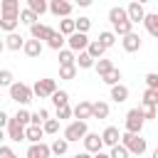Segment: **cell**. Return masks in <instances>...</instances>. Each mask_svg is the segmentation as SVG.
Instances as JSON below:
<instances>
[{
	"instance_id": "cell-32",
	"label": "cell",
	"mask_w": 158,
	"mask_h": 158,
	"mask_svg": "<svg viewBox=\"0 0 158 158\" xmlns=\"http://www.w3.org/2000/svg\"><path fill=\"white\" fill-rule=\"evenodd\" d=\"M47 121H49V111L47 109H40V111L32 114V126H44Z\"/></svg>"
},
{
	"instance_id": "cell-23",
	"label": "cell",
	"mask_w": 158,
	"mask_h": 158,
	"mask_svg": "<svg viewBox=\"0 0 158 158\" xmlns=\"http://www.w3.org/2000/svg\"><path fill=\"white\" fill-rule=\"evenodd\" d=\"M121 20H128V12H126V7H111L109 10V22L111 25H116V22H121Z\"/></svg>"
},
{
	"instance_id": "cell-6",
	"label": "cell",
	"mask_w": 158,
	"mask_h": 158,
	"mask_svg": "<svg viewBox=\"0 0 158 158\" xmlns=\"http://www.w3.org/2000/svg\"><path fill=\"white\" fill-rule=\"evenodd\" d=\"M54 32H57V30H52L49 25H42V22H37V25H32V27H30L32 40H40V42H49V40L54 37Z\"/></svg>"
},
{
	"instance_id": "cell-40",
	"label": "cell",
	"mask_w": 158,
	"mask_h": 158,
	"mask_svg": "<svg viewBox=\"0 0 158 158\" xmlns=\"http://www.w3.org/2000/svg\"><path fill=\"white\" fill-rule=\"evenodd\" d=\"M77 64H72V67H59V79H74L77 77Z\"/></svg>"
},
{
	"instance_id": "cell-29",
	"label": "cell",
	"mask_w": 158,
	"mask_h": 158,
	"mask_svg": "<svg viewBox=\"0 0 158 158\" xmlns=\"http://www.w3.org/2000/svg\"><path fill=\"white\" fill-rule=\"evenodd\" d=\"M37 20H40V17H37L30 7H25V10L20 12V22H22V25H30V27H32V25H37Z\"/></svg>"
},
{
	"instance_id": "cell-49",
	"label": "cell",
	"mask_w": 158,
	"mask_h": 158,
	"mask_svg": "<svg viewBox=\"0 0 158 158\" xmlns=\"http://www.w3.org/2000/svg\"><path fill=\"white\" fill-rule=\"evenodd\" d=\"M0 126H10V116L5 111H0Z\"/></svg>"
},
{
	"instance_id": "cell-8",
	"label": "cell",
	"mask_w": 158,
	"mask_h": 158,
	"mask_svg": "<svg viewBox=\"0 0 158 158\" xmlns=\"http://www.w3.org/2000/svg\"><path fill=\"white\" fill-rule=\"evenodd\" d=\"M101 148H104V138H101L99 133H86V138H84V151L91 153V156H96V153H101Z\"/></svg>"
},
{
	"instance_id": "cell-21",
	"label": "cell",
	"mask_w": 158,
	"mask_h": 158,
	"mask_svg": "<svg viewBox=\"0 0 158 158\" xmlns=\"http://www.w3.org/2000/svg\"><path fill=\"white\" fill-rule=\"evenodd\" d=\"M42 136H44L42 126H27V138L25 141H30V146L32 143H42Z\"/></svg>"
},
{
	"instance_id": "cell-52",
	"label": "cell",
	"mask_w": 158,
	"mask_h": 158,
	"mask_svg": "<svg viewBox=\"0 0 158 158\" xmlns=\"http://www.w3.org/2000/svg\"><path fill=\"white\" fill-rule=\"evenodd\" d=\"M151 158H158V148H156V151H153V156H151Z\"/></svg>"
},
{
	"instance_id": "cell-9",
	"label": "cell",
	"mask_w": 158,
	"mask_h": 158,
	"mask_svg": "<svg viewBox=\"0 0 158 158\" xmlns=\"http://www.w3.org/2000/svg\"><path fill=\"white\" fill-rule=\"evenodd\" d=\"M49 12L67 20V17L72 15V2H67V0H52V2H49Z\"/></svg>"
},
{
	"instance_id": "cell-14",
	"label": "cell",
	"mask_w": 158,
	"mask_h": 158,
	"mask_svg": "<svg viewBox=\"0 0 158 158\" xmlns=\"http://www.w3.org/2000/svg\"><path fill=\"white\" fill-rule=\"evenodd\" d=\"M121 136H123V133H118V128H116V126H106V128H104V133H101V138H104V146H109V148L118 146Z\"/></svg>"
},
{
	"instance_id": "cell-16",
	"label": "cell",
	"mask_w": 158,
	"mask_h": 158,
	"mask_svg": "<svg viewBox=\"0 0 158 158\" xmlns=\"http://www.w3.org/2000/svg\"><path fill=\"white\" fill-rule=\"evenodd\" d=\"M25 37L20 35V32H12V35H5V47L7 49H12V52H17V49H25Z\"/></svg>"
},
{
	"instance_id": "cell-5",
	"label": "cell",
	"mask_w": 158,
	"mask_h": 158,
	"mask_svg": "<svg viewBox=\"0 0 158 158\" xmlns=\"http://www.w3.org/2000/svg\"><path fill=\"white\" fill-rule=\"evenodd\" d=\"M32 91H35V96H40V99H47V96H54L59 89H57V81H54V79H37L35 86H32Z\"/></svg>"
},
{
	"instance_id": "cell-45",
	"label": "cell",
	"mask_w": 158,
	"mask_h": 158,
	"mask_svg": "<svg viewBox=\"0 0 158 158\" xmlns=\"http://www.w3.org/2000/svg\"><path fill=\"white\" fill-rule=\"evenodd\" d=\"M89 27H91V20H89V17H79V20H77V32H84V35H86Z\"/></svg>"
},
{
	"instance_id": "cell-41",
	"label": "cell",
	"mask_w": 158,
	"mask_h": 158,
	"mask_svg": "<svg viewBox=\"0 0 158 158\" xmlns=\"http://www.w3.org/2000/svg\"><path fill=\"white\" fill-rule=\"evenodd\" d=\"M143 104L158 106V89H146V91H143Z\"/></svg>"
},
{
	"instance_id": "cell-4",
	"label": "cell",
	"mask_w": 158,
	"mask_h": 158,
	"mask_svg": "<svg viewBox=\"0 0 158 158\" xmlns=\"http://www.w3.org/2000/svg\"><path fill=\"white\" fill-rule=\"evenodd\" d=\"M86 133H89V128H86V121H72L67 128H64V138L72 143V141H84L86 138Z\"/></svg>"
},
{
	"instance_id": "cell-48",
	"label": "cell",
	"mask_w": 158,
	"mask_h": 158,
	"mask_svg": "<svg viewBox=\"0 0 158 158\" xmlns=\"http://www.w3.org/2000/svg\"><path fill=\"white\" fill-rule=\"evenodd\" d=\"M0 158H17V156L12 153L10 146H0Z\"/></svg>"
},
{
	"instance_id": "cell-1",
	"label": "cell",
	"mask_w": 158,
	"mask_h": 158,
	"mask_svg": "<svg viewBox=\"0 0 158 158\" xmlns=\"http://www.w3.org/2000/svg\"><path fill=\"white\" fill-rule=\"evenodd\" d=\"M121 146H126L128 148V153H133V156H143L146 153V148H148V143H146V138H141L138 133H123L121 136Z\"/></svg>"
},
{
	"instance_id": "cell-15",
	"label": "cell",
	"mask_w": 158,
	"mask_h": 158,
	"mask_svg": "<svg viewBox=\"0 0 158 158\" xmlns=\"http://www.w3.org/2000/svg\"><path fill=\"white\" fill-rule=\"evenodd\" d=\"M17 25H20V15H0V30L2 32L12 35L17 30Z\"/></svg>"
},
{
	"instance_id": "cell-43",
	"label": "cell",
	"mask_w": 158,
	"mask_h": 158,
	"mask_svg": "<svg viewBox=\"0 0 158 158\" xmlns=\"http://www.w3.org/2000/svg\"><path fill=\"white\" fill-rule=\"evenodd\" d=\"M42 128H44V133H52V136H54V133L59 131V118H49Z\"/></svg>"
},
{
	"instance_id": "cell-2",
	"label": "cell",
	"mask_w": 158,
	"mask_h": 158,
	"mask_svg": "<svg viewBox=\"0 0 158 158\" xmlns=\"http://www.w3.org/2000/svg\"><path fill=\"white\" fill-rule=\"evenodd\" d=\"M32 96H35L32 86H27V84H22V81H15V84L10 86V99H12V101H17L20 106L30 104V101H32Z\"/></svg>"
},
{
	"instance_id": "cell-26",
	"label": "cell",
	"mask_w": 158,
	"mask_h": 158,
	"mask_svg": "<svg viewBox=\"0 0 158 158\" xmlns=\"http://www.w3.org/2000/svg\"><path fill=\"white\" fill-rule=\"evenodd\" d=\"M86 52H89V54H91V57L99 62V59H104V52H106V47H104L99 40H91V44H89V49H86Z\"/></svg>"
},
{
	"instance_id": "cell-17",
	"label": "cell",
	"mask_w": 158,
	"mask_h": 158,
	"mask_svg": "<svg viewBox=\"0 0 158 158\" xmlns=\"http://www.w3.org/2000/svg\"><path fill=\"white\" fill-rule=\"evenodd\" d=\"M121 44H123L126 52H138V49H141V35L131 32V35H126V37L121 40Z\"/></svg>"
},
{
	"instance_id": "cell-7",
	"label": "cell",
	"mask_w": 158,
	"mask_h": 158,
	"mask_svg": "<svg viewBox=\"0 0 158 158\" xmlns=\"http://www.w3.org/2000/svg\"><path fill=\"white\" fill-rule=\"evenodd\" d=\"M67 44H69V49H72V52H86V49H89V44H91V40H89L84 32H74V35L67 40Z\"/></svg>"
},
{
	"instance_id": "cell-47",
	"label": "cell",
	"mask_w": 158,
	"mask_h": 158,
	"mask_svg": "<svg viewBox=\"0 0 158 158\" xmlns=\"http://www.w3.org/2000/svg\"><path fill=\"white\" fill-rule=\"evenodd\" d=\"M72 114H74L72 106H62V109H57V118H59V121H62V118H69Z\"/></svg>"
},
{
	"instance_id": "cell-25",
	"label": "cell",
	"mask_w": 158,
	"mask_h": 158,
	"mask_svg": "<svg viewBox=\"0 0 158 158\" xmlns=\"http://www.w3.org/2000/svg\"><path fill=\"white\" fill-rule=\"evenodd\" d=\"M77 67H79V69H91V67H96V59H94L89 52H79V57H77Z\"/></svg>"
},
{
	"instance_id": "cell-3",
	"label": "cell",
	"mask_w": 158,
	"mask_h": 158,
	"mask_svg": "<svg viewBox=\"0 0 158 158\" xmlns=\"http://www.w3.org/2000/svg\"><path fill=\"white\" fill-rule=\"evenodd\" d=\"M143 123H146V118H143L141 109H131V111L126 114V133H138V136H141Z\"/></svg>"
},
{
	"instance_id": "cell-19",
	"label": "cell",
	"mask_w": 158,
	"mask_h": 158,
	"mask_svg": "<svg viewBox=\"0 0 158 158\" xmlns=\"http://www.w3.org/2000/svg\"><path fill=\"white\" fill-rule=\"evenodd\" d=\"M22 52H25L27 57H32V59H35V57H40V54H42V42H40V40H27Z\"/></svg>"
},
{
	"instance_id": "cell-34",
	"label": "cell",
	"mask_w": 158,
	"mask_h": 158,
	"mask_svg": "<svg viewBox=\"0 0 158 158\" xmlns=\"http://www.w3.org/2000/svg\"><path fill=\"white\" fill-rule=\"evenodd\" d=\"M67 148H69V141H67V138H54V141H52V153L64 156V153H67Z\"/></svg>"
},
{
	"instance_id": "cell-37",
	"label": "cell",
	"mask_w": 158,
	"mask_h": 158,
	"mask_svg": "<svg viewBox=\"0 0 158 158\" xmlns=\"http://www.w3.org/2000/svg\"><path fill=\"white\" fill-rule=\"evenodd\" d=\"M138 109H141V114H143V118H146V121H148V118H158V109H156L153 104H143V101H141V106H138Z\"/></svg>"
},
{
	"instance_id": "cell-20",
	"label": "cell",
	"mask_w": 158,
	"mask_h": 158,
	"mask_svg": "<svg viewBox=\"0 0 158 158\" xmlns=\"http://www.w3.org/2000/svg\"><path fill=\"white\" fill-rule=\"evenodd\" d=\"M111 99H114L116 104H123V101L128 99V86H126V84H116V86H111Z\"/></svg>"
},
{
	"instance_id": "cell-18",
	"label": "cell",
	"mask_w": 158,
	"mask_h": 158,
	"mask_svg": "<svg viewBox=\"0 0 158 158\" xmlns=\"http://www.w3.org/2000/svg\"><path fill=\"white\" fill-rule=\"evenodd\" d=\"M20 2L17 0H2L0 2V15H20Z\"/></svg>"
},
{
	"instance_id": "cell-10",
	"label": "cell",
	"mask_w": 158,
	"mask_h": 158,
	"mask_svg": "<svg viewBox=\"0 0 158 158\" xmlns=\"http://www.w3.org/2000/svg\"><path fill=\"white\" fill-rule=\"evenodd\" d=\"M126 12H128V20L136 25V22H146V10H143V5L141 2H128L126 5Z\"/></svg>"
},
{
	"instance_id": "cell-22",
	"label": "cell",
	"mask_w": 158,
	"mask_h": 158,
	"mask_svg": "<svg viewBox=\"0 0 158 158\" xmlns=\"http://www.w3.org/2000/svg\"><path fill=\"white\" fill-rule=\"evenodd\" d=\"M146 30H148V35H153L156 40H158V12H148L146 15Z\"/></svg>"
},
{
	"instance_id": "cell-50",
	"label": "cell",
	"mask_w": 158,
	"mask_h": 158,
	"mask_svg": "<svg viewBox=\"0 0 158 158\" xmlns=\"http://www.w3.org/2000/svg\"><path fill=\"white\" fill-rule=\"evenodd\" d=\"M72 158H94L91 153H86V151H81V153H77V156H72Z\"/></svg>"
},
{
	"instance_id": "cell-30",
	"label": "cell",
	"mask_w": 158,
	"mask_h": 158,
	"mask_svg": "<svg viewBox=\"0 0 158 158\" xmlns=\"http://www.w3.org/2000/svg\"><path fill=\"white\" fill-rule=\"evenodd\" d=\"M64 42H67V37L62 35V32H54V37L47 42V47H52L54 52H62V47H64Z\"/></svg>"
},
{
	"instance_id": "cell-13",
	"label": "cell",
	"mask_w": 158,
	"mask_h": 158,
	"mask_svg": "<svg viewBox=\"0 0 158 158\" xmlns=\"http://www.w3.org/2000/svg\"><path fill=\"white\" fill-rule=\"evenodd\" d=\"M7 138H10V141H22V138H27V128H25L22 123H17L15 118H10V126H7Z\"/></svg>"
},
{
	"instance_id": "cell-53",
	"label": "cell",
	"mask_w": 158,
	"mask_h": 158,
	"mask_svg": "<svg viewBox=\"0 0 158 158\" xmlns=\"http://www.w3.org/2000/svg\"><path fill=\"white\" fill-rule=\"evenodd\" d=\"M156 109H158V106H156Z\"/></svg>"
},
{
	"instance_id": "cell-28",
	"label": "cell",
	"mask_w": 158,
	"mask_h": 158,
	"mask_svg": "<svg viewBox=\"0 0 158 158\" xmlns=\"http://www.w3.org/2000/svg\"><path fill=\"white\" fill-rule=\"evenodd\" d=\"M72 64H77L74 52H72V49H62V52H59V67H72Z\"/></svg>"
},
{
	"instance_id": "cell-12",
	"label": "cell",
	"mask_w": 158,
	"mask_h": 158,
	"mask_svg": "<svg viewBox=\"0 0 158 158\" xmlns=\"http://www.w3.org/2000/svg\"><path fill=\"white\" fill-rule=\"evenodd\" d=\"M49 153H52V146H47V143H32L27 148L25 158H49Z\"/></svg>"
},
{
	"instance_id": "cell-51",
	"label": "cell",
	"mask_w": 158,
	"mask_h": 158,
	"mask_svg": "<svg viewBox=\"0 0 158 158\" xmlns=\"http://www.w3.org/2000/svg\"><path fill=\"white\" fill-rule=\"evenodd\" d=\"M94 158H111V156H109V153H104V151H101V153H96V156H94Z\"/></svg>"
},
{
	"instance_id": "cell-44",
	"label": "cell",
	"mask_w": 158,
	"mask_h": 158,
	"mask_svg": "<svg viewBox=\"0 0 158 158\" xmlns=\"http://www.w3.org/2000/svg\"><path fill=\"white\" fill-rule=\"evenodd\" d=\"M146 89H158V72L146 74Z\"/></svg>"
},
{
	"instance_id": "cell-42",
	"label": "cell",
	"mask_w": 158,
	"mask_h": 158,
	"mask_svg": "<svg viewBox=\"0 0 158 158\" xmlns=\"http://www.w3.org/2000/svg\"><path fill=\"white\" fill-rule=\"evenodd\" d=\"M109 156H111V158H128L131 153H128V148H126V146H121V143H118V146H114V148H111V153H109Z\"/></svg>"
},
{
	"instance_id": "cell-27",
	"label": "cell",
	"mask_w": 158,
	"mask_h": 158,
	"mask_svg": "<svg viewBox=\"0 0 158 158\" xmlns=\"http://www.w3.org/2000/svg\"><path fill=\"white\" fill-rule=\"evenodd\" d=\"M27 7H30L37 17H40V15H44V12L49 10V5H47L44 0H27Z\"/></svg>"
},
{
	"instance_id": "cell-35",
	"label": "cell",
	"mask_w": 158,
	"mask_h": 158,
	"mask_svg": "<svg viewBox=\"0 0 158 158\" xmlns=\"http://www.w3.org/2000/svg\"><path fill=\"white\" fill-rule=\"evenodd\" d=\"M101 79H104L109 86H116V84H121V69H116V67H114V69H111L106 77H101Z\"/></svg>"
},
{
	"instance_id": "cell-36",
	"label": "cell",
	"mask_w": 158,
	"mask_h": 158,
	"mask_svg": "<svg viewBox=\"0 0 158 158\" xmlns=\"http://www.w3.org/2000/svg\"><path fill=\"white\" fill-rule=\"evenodd\" d=\"M52 101H54V106H57V109H62V106H69V94H67L64 89H59V91L52 96Z\"/></svg>"
},
{
	"instance_id": "cell-33",
	"label": "cell",
	"mask_w": 158,
	"mask_h": 158,
	"mask_svg": "<svg viewBox=\"0 0 158 158\" xmlns=\"http://www.w3.org/2000/svg\"><path fill=\"white\" fill-rule=\"evenodd\" d=\"M12 118H15L17 123H22L25 128H27V126H32V114H30L27 109H20V111H17V114H15Z\"/></svg>"
},
{
	"instance_id": "cell-46",
	"label": "cell",
	"mask_w": 158,
	"mask_h": 158,
	"mask_svg": "<svg viewBox=\"0 0 158 158\" xmlns=\"http://www.w3.org/2000/svg\"><path fill=\"white\" fill-rule=\"evenodd\" d=\"M0 84H2V86H12V84H15L10 69H2V72H0Z\"/></svg>"
},
{
	"instance_id": "cell-11",
	"label": "cell",
	"mask_w": 158,
	"mask_h": 158,
	"mask_svg": "<svg viewBox=\"0 0 158 158\" xmlns=\"http://www.w3.org/2000/svg\"><path fill=\"white\" fill-rule=\"evenodd\" d=\"M74 116H77V121L94 118V104H91V101H79V104L74 106Z\"/></svg>"
},
{
	"instance_id": "cell-24",
	"label": "cell",
	"mask_w": 158,
	"mask_h": 158,
	"mask_svg": "<svg viewBox=\"0 0 158 158\" xmlns=\"http://www.w3.org/2000/svg\"><path fill=\"white\" fill-rule=\"evenodd\" d=\"M59 32H62V35H64V37L69 40V37H72V35L77 32V20H72V17L62 20V22H59Z\"/></svg>"
},
{
	"instance_id": "cell-39",
	"label": "cell",
	"mask_w": 158,
	"mask_h": 158,
	"mask_svg": "<svg viewBox=\"0 0 158 158\" xmlns=\"http://www.w3.org/2000/svg\"><path fill=\"white\" fill-rule=\"evenodd\" d=\"M111 69H114L111 59H99V62H96V72H99V77H106Z\"/></svg>"
},
{
	"instance_id": "cell-31",
	"label": "cell",
	"mask_w": 158,
	"mask_h": 158,
	"mask_svg": "<svg viewBox=\"0 0 158 158\" xmlns=\"http://www.w3.org/2000/svg\"><path fill=\"white\" fill-rule=\"evenodd\" d=\"M94 118H109V104L106 101H94Z\"/></svg>"
},
{
	"instance_id": "cell-38",
	"label": "cell",
	"mask_w": 158,
	"mask_h": 158,
	"mask_svg": "<svg viewBox=\"0 0 158 158\" xmlns=\"http://www.w3.org/2000/svg\"><path fill=\"white\" fill-rule=\"evenodd\" d=\"M99 42L109 49V47H114V44H116V35H114V32H109V30H104V32L99 35Z\"/></svg>"
}]
</instances>
